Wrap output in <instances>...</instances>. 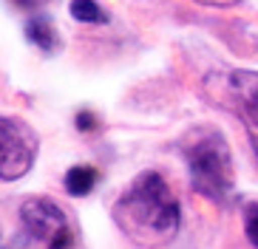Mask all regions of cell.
Wrapping results in <instances>:
<instances>
[{"label":"cell","mask_w":258,"mask_h":249,"mask_svg":"<svg viewBox=\"0 0 258 249\" xmlns=\"http://www.w3.org/2000/svg\"><path fill=\"white\" fill-rule=\"evenodd\" d=\"M37 133L17 116L0 119V179L17 181L31 170L37 158Z\"/></svg>","instance_id":"4"},{"label":"cell","mask_w":258,"mask_h":249,"mask_svg":"<svg viewBox=\"0 0 258 249\" xmlns=\"http://www.w3.org/2000/svg\"><path fill=\"white\" fill-rule=\"evenodd\" d=\"M224 91H227L233 111L244 122L252 153L258 158V71H244V68L241 71H230Z\"/></svg>","instance_id":"5"},{"label":"cell","mask_w":258,"mask_h":249,"mask_svg":"<svg viewBox=\"0 0 258 249\" xmlns=\"http://www.w3.org/2000/svg\"><path fill=\"white\" fill-rule=\"evenodd\" d=\"M17 9H23V12H34V9H40V6H46L48 0H12Z\"/></svg>","instance_id":"11"},{"label":"cell","mask_w":258,"mask_h":249,"mask_svg":"<svg viewBox=\"0 0 258 249\" xmlns=\"http://www.w3.org/2000/svg\"><path fill=\"white\" fill-rule=\"evenodd\" d=\"M244 232H247V241L258 249V204L244 207Z\"/></svg>","instance_id":"9"},{"label":"cell","mask_w":258,"mask_h":249,"mask_svg":"<svg viewBox=\"0 0 258 249\" xmlns=\"http://www.w3.org/2000/svg\"><path fill=\"white\" fill-rule=\"evenodd\" d=\"M202 6H216V9H227V6H235L238 0H196Z\"/></svg>","instance_id":"12"},{"label":"cell","mask_w":258,"mask_h":249,"mask_svg":"<svg viewBox=\"0 0 258 249\" xmlns=\"http://www.w3.org/2000/svg\"><path fill=\"white\" fill-rule=\"evenodd\" d=\"M184 161L190 187L213 204H227L233 198L235 173L227 139L213 128H196L184 142Z\"/></svg>","instance_id":"2"},{"label":"cell","mask_w":258,"mask_h":249,"mask_svg":"<svg viewBox=\"0 0 258 249\" xmlns=\"http://www.w3.org/2000/svg\"><path fill=\"white\" fill-rule=\"evenodd\" d=\"M20 224H23L26 235L43 249H71L74 246V229L69 224V215L62 212V207L51 201V198H26L20 204Z\"/></svg>","instance_id":"3"},{"label":"cell","mask_w":258,"mask_h":249,"mask_svg":"<svg viewBox=\"0 0 258 249\" xmlns=\"http://www.w3.org/2000/svg\"><path fill=\"white\" fill-rule=\"evenodd\" d=\"M74 125H77V130H83V133H91V130L99 128V119L94 116L91 111H80V113H77V119H74Z\"/></svg>","instance_id":"10"},{"label":"cell","mask_w":258,"mask_h":249,"mask_svg":"<svg viewBox=\"0 0 258 249\" xmlns=\"http://www.w3.org/2000/svg\"><path fill=\"white\" fill-rule=\"evenodd\" d=\"M71 17L80 23H102L105 12L99 9L97 0H71Z\"/></svg>","instance_id":"8"},{"label":"cell","mask_w":258,"mask_h":249,"mask_svg":"<svg viewBox=\"0 0 258 249\" xmlns=\"http://www.w3.org/2000/svg\"><path fill=\"white\" fill-rule=\"evenodd\" d=\"M97 181H99L97 167H91V164H77V167H71L69 173H66L62 184H66V193H69V196L80 198V196H88Z\"/></svg>","instance_id":"6"},{"label":"cell","mask_w":258,"mask_h":249,"mask_svg":"<svg viewBox=\"0 0 258 249\" xmlns=\"http://www.w3.org/2000/svg\"><path fill=\"white\" fill-rule=\"evenodd\" d=\"M26 37L37 45L40 51H46V54H51L54 48H57V31H54L51 20L43 17V15L29 17V23H26Z\"/></svg>","instance_id":"7"},{"label":"cell","mask_w":258,"mask_h":249,"mask_svg":"<svg viewBox=\"0 0 258 249\" xmlns=\"http://www.w3.org/2000/svg\"><path fill=\"white\" fill-rule=\"evenodd\" d=\"M114 221L139 246H165L179 232L182 212L167 181L156 170H145L116 198Z\"/></svg>","instance_id":"1"}]
</instances>
